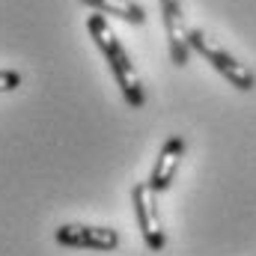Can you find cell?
<instances>
[{"label":"cell","instance_id":"5b68a950","mask_svg":"<svg viewBox=\"0 0 256 256\" xmlns=\"http://www.w3.org/2000/svg\"><path fill=\"white\" fill-rule=\"evenodd\" d=\"M182 158H185V140L176 134V137H170V140L161 146V152H158V161H155V167H152L149 188H152L155 194L167 191V188L173 185V176H176V170H179Z\"/></svg>","mask_w":256,"mask_h":256},{"label":"cell","instance_id":"3957f363","mask_svg":"<svg viewBox=\"0 0 256 256\" xmlns=\"http://www.w3.org/2000/svg\"><path fill=\"white\" fill-rule=\"evenodd\" d=\"M131 202H134V214H137V226L143 232V242L149 250H164L167 236H164V224L158 218V202H155V191L149 188V182H137L131 191Z\"/></svg>","mask_w":256,"mask_h":256},{"label":"cell","instance_id":"8992f818","mask_svg":"<svg viewBox=\"0 0 256 256\" xmlns=\"http://www.w3.org/2000/svg\"><path fill=\"white\" fill-rule=\"evenodd\" d=\"M84 3L92 6V9L102 12V15H116V18L128 21V24H143V21H146L143 6L134 3V0H84Z\"/></svg>","mask_w":256,"mask_h":256},{"label":"cell","instance_id":"ba28073f","mask_svg":"<svg viewBox=\"0 0 256 256\" xmlns=\"http://www.w3.org/2000/svg\"><path fill=\"white\" fill-rule=\"evenodd\" d=\"M158 3H161V18L182 15V3H179V0H158Z\"/></svg>","mask_w":256,"mask_h":256},{"label":"cell","instance_id":"7a4b0ae2","mask_svg":"<svg viewBox=\"0 0 256 256\" xmlns=\"http://www.w3.org/2000/svg\"><path fill=\"white\" fill-rule=\"evenodd\" d=\"M188 42H191V51H196L200 57H206L208 63L214 66L232 86H238V90H254L256 86V78L254 72L248 68V66L242 63V60H236L232 54H226L214 39H208L202 30H191V36H188Z\"/></svg>","mask_w":256,"mask_h":256},{"label":"cell","instance_id":"277c9868","mask_svg":"<svg viewBox=\"0 0 256 256\" xmlns=\"http://www.w3.org/2000/svg\"><path fill=\"white\" fill-rule=\"evenodd\" d=\"M54 238L63 248H80V250H114V248H120V232L110 226L63 224V226H57Z\"/></svg>","mask_w":256,"mask_h":256},{"label":"cell","instance_id":"52a82bcc","mask_svg":"<svg viewBox=\"0 0 256 256\" xmlns=\"http://www.w3.org/2000/svg\"><path fill=\"white\" fill-rule=\"evenodd\" d=\"M21 86V74L12 68H0V92H12Z\"/></svg>","mask_w":256,"mask_h":256},{"label":"cell","instance_id":"6da1fadb","mask_svg":"<svg viewBox=\"0 0 256 256\" xmlns=\"http://www.w3.org/2000/svg\"><path fill=\"white\" fill-rule=\"evenodd\" d=\"M86 27H90V36L96 39L98 51L104 54V60H108V66H110V72H114V78H116V86L122 90L126 102L131 104V108H143L146 92H143L140 74H137V68H134V63H131V57L126 54L122 42L116 39V33H114L110 24L104 21V15H102V12H92V15L86 18Z\"/></svg>","mask_w":256,"mask_h":256}]
</instances>
